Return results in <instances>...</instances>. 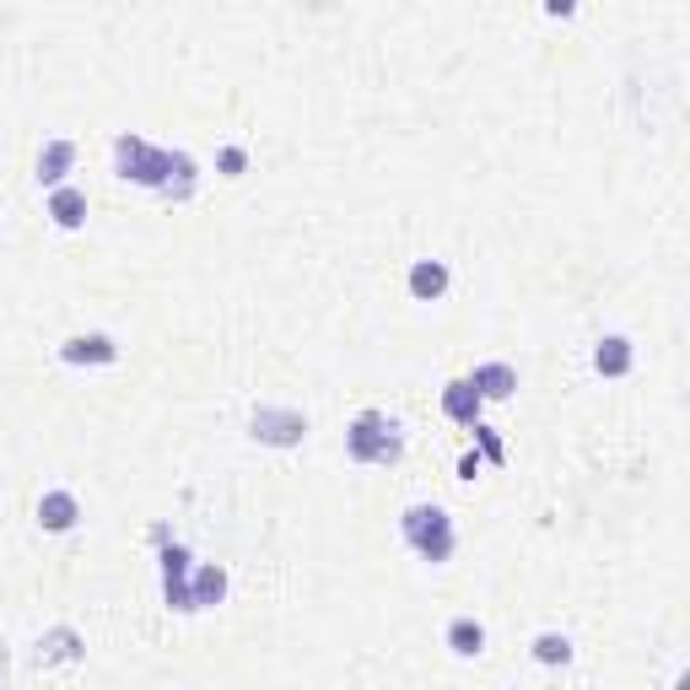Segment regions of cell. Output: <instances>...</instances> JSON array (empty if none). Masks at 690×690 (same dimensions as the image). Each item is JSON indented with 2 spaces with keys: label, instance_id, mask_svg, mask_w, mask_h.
Here are the masks:
<instances>
[{
  "label": "cell",
  "instance_id": "cell-1",
  "mask_svg": "<svg viewBox=\"0 0 690 690\" xmlns=\"http://www.w3.org/2000/svg\"><path fill=\"white\" fill-rule=\"evenodd\" d=\"M114 173L125 184L156 189L162 200H189L195 195V156L151 146L146 136H114Z\"/></svg>",
  "mask_w": 690,
  "mask_h": 690
},
{
  "label": "cell",
  "instance_id": "cell-2",
  "mask_svg": "<svg viewBox=\"0 0 690 690\" xmlns=\"http://www.w3.org/2000/svg\"><path fill=\"white\" fill-rule=\"evenodd\" d=\"M346 459L351 464H400L405 459V431L384 411H362L346 426Z\"/></svg>",
  "mask_w": 690,
  "mask_h": 690
},
{
  "label": "cell",
  "instance_id": "cell-3",
  "mask_svg": "<svg viewBox=\"0 0 690 690\" xmlns=\"http://www.w3.org/2000/svg\"><path fill=\"white\" fill-rule=\"evenodd\" d=\"M400 535H405V545H411L421 561H431V566H442L453 545H459V529H453V518H448V507H437V502H415L400 513Z\"/></svg>",
  "mask_w": 690,
  "mask_h": 690
},
{
  "label": "cell",
  "instance_id": "cell-4",
  "mask_svg": "<svg viewBox=\"0 0 690 690\" xmlns=\"http://www.w3.org/2000/svg\"><path fill=\"white\" fill-rule=\"evenodd\" d=\"M249 437L254 442H271V448H297L308 437V415L302 411H280V405H260L249 421Z\"/></svg>",
  "mask_w": 690,
  "mask_h": 690
},
{
  "label": "cell",
  "instance_id": "cell-5",
  "mask_svg": "<svg viewBox=\"0 0 690 690\" xmlns=\"http://www.w3.org/2000/svg\"><path fill=\"white\" fill-rule=\"evenodd\" d=\"M189 572H195V555L189 545H162V599L178 610V615H195V604H189Z\"/></svg>",
  "mask_w": 690,
  "mask_h": 690
},
{
  "label": "cell",
  "instance_id": "cell-6",
  "mask_svg": "<svg viewBox=\"0 0 690 690\" xmlns=\"http://www.w3.org/2000/svg\"><path fill=\"white\" fill-rule=\"evenodd\" d=\"M87 658V642H81V631L76 626H54V631H43L38 637V653H33V664L38 669H54V664H81Z\"/></svg>",
  "mask_w": 690,
  "mask_h": 690
},
{
  "label": "cell",
  "instance_id": "cell-7",
  "mask_svg": "<svg viewBox=\"0 0 690 690\" xmlns=\"http://www.w3.org/2000/svg\"><path fill=\"white\" fill-rule=\"evenodd\" d=\"M60 362L65 367H109V362H120V346H114V335H71L60 346Z\"/></svg>",
  "mask_w": 690,
  "mask_h": 690
},
{
  "label": "cell",
  "instance_id": "cell-8",
  "mask_svg": "<svg viewBox=\"0 0 690 690\" xmlns=\"http://www.w3.org/2000/svg\"><path fill=\"white\" fill-rule=\"evenodd\" d=\"M38 524H43V535H71V529L81 524L76 491H43V497H38Z\"/></svg>",
  "mask_w": 690,
  "mask_h": 690
},
{
  "label": "cell",
  "instance_id": "cell-9",
  "mask_svg": "<svg viewBox=\"0 0 690 690\" xmlns=\"http://www.w3.org/2000/svg\"><path fill=\"white\" fill-rule=\"evenodd\" d=\"M222 599H227V566L222 561H200L189 572V604L195 610H216Z\"/></svg>",
  "mask_w": 690,
  "mask_h": 690
},
{
  "label": "cell",
  "instance_id": "cell-10",
  "mask_svg": "<svg viewBox=\"0 0 690 690\" xmlns=\"http://www.w3.org/2000/svg\"><path fill=\"white\" fill-rule=\"evenodd\" d=\"M71 167H76V140H43V151H38V173H33V178H38V184H43V189H60V184H65V178H71Z\"/></svg>",
  "mask_w": 690,
  "mask_h": 690
},
{
  "label": "cell",
  "instance_id": "cell-11",
  "mask_svg": "<svg viewBox=\"0 0 690 690\" xmlns=\"http://www.w3.org/2000/svg\"><path fill=\"white\" fill-rule=\"evenodd\" d=\"M469 389H475L480 400H513L518 367H513V362H480V367L469 373Z\"/></svg>",
  "mask_w": 690,
  "mask_h": 690
},
{
  "label": "cell",
  "instance_id": "cell-12",
  "mask_svg": "<svg viewBox=\"0 0 690 690\" xmlns=\"http://www.w3.org/2000/svg\"><path fill=\"white\" fill-rule=\"evenodd\" d=\"M49 222H54L60 233H76V227H87V195H81L76 184H60V189H49Z\"/></svg>",
  "mask_w": 690,
  "mask_h": 690
},
{
  "label": "cell",
  "instance_id": "cell-13",
  "mask_svg": "<svg viewBox=\"0 0 690 690\" xmlns=\"http://www.w3.org/2000/svg\"><path fill=\"white\" fill-rule=\"evenodd\" d=\"M448 265L442 260H415L411 265V276H405V286H411V297L415 302H442L448 297Z\"/></svg>",
  "mask_w": 690,
  "mask_h": 690
},
{
  "label": "cell",
  "instance_id": "cell-14",
  "mask_svg": "<svg viewBox=\"0 0 690 690\" xmlns=\"http://www.w3.org/2000/svg\"><path fill=\"white\" fill-rule=\"evenodd\" d=\"M631 362H637V351H631L626 335H604V340L593 346V373H599V378H626Z\"/></svg>",
  "mask_w": 690,
  "mask_h": 690
},
{
  "label": "cell",
  "instance_id": "cell-15",
  "mask_svg": "<svg viewBox=\"0 0 690 690\" xmlns=\"http://www.w3.org/2000/svg\"><path fill=\"white\" fill-rule=\"evenodd\" d=\"M442 642H448L453 658H480V653H486V626H480L475 615H453L448 631H442Z\"/></svg>",
  "mask_w": 690,
  "mask_h": 690
},
{
  "label": "cell",
  "instance_id": "cell-16",
  "mask_svg": "<svg viewBox=\"0 0 690 690\" xmlns=\"http://www.w3.org/2000/svg\"><path fill=\"white\" fill-rule=\"evenodd\" d=\"M486 411V400L469 389V378H453V384H442V415L448 421H459V426H475Z\"/></svg>",
  "mask_w": 690,
  "mask_h": 690
},
{
  "label": "cell",
  "instance_id": "cell-17",
  "mask_svg": "<svg viewBox=\"0 0 690 690\" xmlns=\"http://www.w3.org/2000/svg\"><path fill=\"white\" fill-rule=\"evenodd\" d=\"M529 653H535V664H572V637L566 631H540L535 642H529Z\"/></svg>",
  "mask_w": 690,
  "mask_h": 690
},
{
  "label": "cell",
  "instance_id": "cell-18",
  "mask_svg": "<svg viewBox=\"0 0 690 690\" xmlns=\"http://www.w3.org/2000/svg\"><path fill=\"white\" fill-rule=\"evenodd\" d=\"M469 431H475V453H480V464H507V442H502V431H497V426L475 421Z\"/></svg>",
  "mask_w": 690,
  "mask_h": 690
},
{
  "label": "cell",
  "instance_id": "cell-19",
  "mask_svg": "<svg viewBox=\"0 0 690 690\" xmlns=\"http://www.w3.org/2000/svg\"><path fill=\"white\" fill-rule=\"evenodd\" d=\"M216 167H222L227 178H243V173H249V146H238V140H233V146H222Z\"/></svg>",
  "mask_w": 690,
  "mask_h": 690
},
{
  "label": "cell",
  "instance_id": "cell-20",
  "mask_svg": "<svg viewBox=\"0 0 690 690\" xmlns=\"http://www.w3.org/2000/svg\"><path fill=\"white\" fill-rule=\"evenodd\" d=\"M480 469H486V464H480V453L469 448V453L459 459V480H480Z\"/></svg>",
  "mask_w": 690,
  "mask_h": 690
},
{
  "label": "cell",
  "instance_id": "cell-21",
  "mask_svg": "<svg viewBox=\"0 0 690 690\" xmlns=\"http://www.w3.org/2000/svg\"><path fill=\"white\" fill-rule=\"evenodd\" d=\"M151 545H173V529L167 524H151Z\"/></svg>",
  "mask_w": 690,
  "mask_h": 690
},
{
  "label": "cell",
  "instance_id": "cell-22",
  "mask_svg": "<svg viewBox=\"0 0 690 690\" xmlns=\"http://www.w3.org/2000/svg\"><path fill=\"white\" fill-rule=\"evenodd\" d=\"M675 690H690V675H680V680H675Z\"/></svg>",
  "mask_w": 690,
  "mask_h": 690
}]
</instances>
